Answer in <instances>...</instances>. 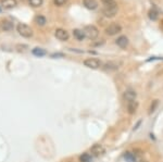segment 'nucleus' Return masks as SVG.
I'll list each match as a JSON object with an SVG mask.
<instances>
[{"mask_svg":"<svg viewBox=\"0 0 163 162\" xmlns=\"http://www.w3.org/2000/svg\"><path fill=\"white\" fill-rule=\"evenodd\" d=\"M17 32H19V34L22 35L23 37L30 38L33 36V30H32L28 25H26V24L20 23L17 25Z\"/></svg>","mask_w":163,"mask_h":162,"instance_id":"obj_1","label":"nucleus"},{"mask_svg":"<svg viewBox=\"0 0 163 162\" xmlns=\"http://www.w3.org/2000/svg\"><path fill=\"white\" fill-rule=\"evenodd\" d=\"M84 34L86 36L87 38H89V39H95V38L98 37V35H99V30L97 28L96 26H93V25H87L85 26L84 28Z\"/></svg>","mask_w":163,"mask_h":162,"instance_id":"obj_2","label":"nucleus"},{"mask_svg":"<svg viewBox=\"0 0 163 162\" xmlns=\"http://www.w3.org/2000/svg\"><path fill=\"white\" fill-rule=\"evenodd\" d=\"M84 65L89 69L96 70V69H99L101 67V61L96 59V58H88L84 61Z\"/></svg>","mask_w":163,"mask_h":162,"instance_id":"obj_3","label":"nucleus"},{"mask_svg":"<svg viewBox=\"0 0 163 162\" xmlns=\"http://www.w3.org/2000/svg\"><path fill=\"white\" fill-rule=\"evenodd\" d=\"M122 30V27L119 25V24H110L109 26L106 28V34L109 35V36H113V35H117V33H120Z\"/></svg>","mask_w":163,"mask_h":162,"instance_id":"obj_4","label":"nucleus"},{"mask_svg":"<svg viewBox=\"0 0 163 162\" xmlns=\"http://www.w3.org/2000/svg\"><path fill=\"white\" fill-rule=\"evenodd\" d=\"M104 151H106L104 147H103L102 145H100V144H95V145H93V147L90 148V152H91L93 155H96V157L103 155V153H104Z\"/></svg>","mask_w":163,"mask_h":162,"instance_id":"obj_5","label":"nucleus"},{"mask_svg":"<svg viewBox=\"0 0 163 162\" xmlns=\"http://www.w3.org/2000/svg\"><path fill=\"white\" fill-rule=\"evenodd\" d=\"M54 35H56V37H57L59 41H64L69 39V33H67L65 30H63V28H57Z\"/></svg>","mask_w":163,"mask_h":162,"instance_id":"obj_6","label":"nucleus"},{"mask_svg":"<svg viewBox=\"0 0 163 162\" xmlns=\"http://www.w3.org/2000/svg\"><path fill=\"white\" fill-rule=\"evenodd\" d=\"M138 106H139V103H138V101H136V100L128 101V103H127V112H128L130 114H134V113L137 111Z\"/></svg>","mask_w":163,"mask_h":162,"instance_id":"obj_7","label":"nucleus"},{"mask_svg":"<svg viewBox=\"0 0 163 162\" xmlns=\"http://www.w3.org/2000/svg\"><path fill=\"white\" fill-rule=\"evenodd\" d=\"M137 97V93L135 90H126L123 95V98L126 100V101H133V100H136Z\"/></svg>","mask_w":163,"mask_h":162,"instance_id":"obj_8","label":"nucleus"},{"mask_svg":"<svg viewBox=\"0 0 163 162\" xmlns=\"http://www.w3.org/2000/svg\"><path fill=\"white\" fill-rule=\"evenodd\" d=\"M13 23L11 22V21H8V20H4L1 22V24H0V28L2 30H4V32H10V30H13Z\"/></svg>","mask_w":163,"mask_h":162,"instance_id":"obj_9","label":"nucleus"},{"mask_svg":"<svg viewBox=\"0 0 163 162\" xmlns=\"http://www.w3.org/2000/svg\"><path fill=\"white\" fill-rule=\"evenodd\" d=\"M115 43H117V45L119 47L124 49V48H126L127 45H128V38H127L126 36H120V37L115 41Z\"/></svg>","mask_w":163,"mask_h":162,"instance_id":"obj_10","label":"nucleus"},{"mask_svg":"<svg viewBox=\"0 0 163 162\" xmlns=\"http://www.w3.org/2000/svg\"><path fill=\"white\" fill-rule=\"evenodd\" d=\"M17 4V0H1V6L4 9H12Z\"/></svg>","mask_w":163,"mask_h":162,"instance_id":"obj_11","label":"nucleus"},{"mask_svg":"<svg viewBox=\"0 0 163 162\" xmlns=\"http://www.w3.org/2000/svg\"><path fill=\"white\" fill-rule=\"evenodd\" d=\"M83 4L89 10H95L98 7V2L96 0H83Z\"/></svg>","mask_w":163,"mask_h":162,"instance_id":"obj_12","label":"nucleus"},{"mask_svg":"<svg viewBox=\"0 0 163 162\" xmlns=\"http://www.w3.org/2000/svg\"><path fill=\"white\" fill-rule=\"evenodd\" d=\"M117 8H104L103 9V14L106 15V17H114L115 13H117Z\"/></svg>","mask_w":163,"mask_h":162,"instance_id":"obj_13","label":"nucleus"},{"mask_svg":"<svg viewBox=\"0 0 163 162\" xmlns=\"http://www.w3.org/2000/svg\"><path fill=\"white\" fill-rule=\"evenodd\" d=\"M73 35L77 41H83L84 38L86 37L85 34H84V30H73Z\"/></svg>","mask_w":163,"mask_h":162,"instance_id":"obj_14","label":"nucleus"},{"mask_svg":"<svg viewBox=\"0 0 163 162\" xmlns=\"http://www.w3.org/2000/svg\"><path fill=\"white\" fill-rule=\"evenodd\" d=\"M104 8H117V4L114 0H102Z\"/></svg>","mask_w":163,"mask_h":162,"instance_id":"obj_15","label":"nucleus"},{"mask_svg":"<svg viewBox=\"0 0 163 162\" xmlns=\"http://www.w3.org/2000/svg\"><path fill=\"white\" fill-rule=\"evenodd\" d=\"M46 54L47 51L45 49H41V48H34L33 49V54L36 57H43Z\"/></svg>","mask_w":163,"mask_h":162,"instance_id":"obj_16","label":"nucleus"},{"mask_svg":"<svg viewBox=\"0 0 163 162\" xmlns=\"http://www.w3.org/2000/svg\"><path fill=\"white\" fill-rule=\"evenodd\" d=\"M124 158H125L126 162H136V157H135L132 152H125Z\"/></svg>","mask_w":163,"mask_h":162,"instance_id":"obj_17","label":"nucleus"},{"mask_svg":"<svg viewBox=\"0 0 163 162\" xmlns=\"http://www.w3.org/2000/svg\"><path fill=\"white\" fill-rule=\"evenodd\" d=\"M35 22H36L38 25H45L46 24V17H41V15H37L36 17H35Z\"/></svg>","mask_w":163,"mask_h":162,"instance_id":"obj_18","label":"nucleus"},{"mask_svg":"<svg viewBox=\"0 0 163 162\" xmlns=\"http://www.w3.org/2000/svg\"><path fill=\"white\" fill-rule=\"evenodd\" d=\"M30 1V4L32 7H40L43 4V0H28Z\"/></svg>","mask_w":163,"mask_h":162,"instance_id":"obj_19","label":"nucleus"},{"mask_svg":"<svg viewBox=\"0 0 163 162\" xmlns=\"http://www.w3.org/2000/svg\"><path fill=\"white\" fill-rule=\"evenodd\" d=\"M90 160V155L89 153H83L80 157V162H89Z\"/></svg>","mask_w":163,"mask_h":162,"instance_id":"obj_20","label":"nucleus"},{"mask_svg":"<svg viewBox=\"0 0 163 162\" xmlns=\"http://www.w3.org/2000/svg\"><path fill=\"white\" fill-rule=\"evenodd\" d=\"M149 17L151 19V20L156 21V19H158V12H156L154 9H152V10L149 11Z\"/></svg>","mask_w":163,"mask_h":162,"instance_id":"obj_21","label":"nucleus"},{"mask_svg":"<svg viewBox=\"0 0 163 162\" xmlns=\"http://www.w3.org/2000/svg\"><path fill=\"white\" fill-rule=\"evenodd\" d=\"M158 106H159V100H153L152 105H151V107H150V111H149L150 114H151L152 112L156 111V107H158Z\"/></svg>","mask_w":163,"mask_h":162,"instance_id":"obj_22","label":"nucleus"},{"mask_svg":"<svg viewBox=\"0 0 163 162\" xmlns=\"http://www.w3.org/2000/svg\"><path fill=\"white\" fill-rule=\"evenodd\" d=\"M56 6H63L67 2V0H53Z\"/></svg>","mask_w":163,"mask_h":162,"instance_id":"obj_23","label":"nucleus"},{"mask_svg":"<svg viewBox=\"0 0 163 162\" xmlns=\"http://www.w3.org/2000/svg\"><path fill=\"white\" fill-rule=\"evenodd\" d=\"M52 57H63V54H52Z\"/></svg>","mask_w":163,"mask_h":162,"instance_id":"obj_24","label":"nucleus"},{"mask_svg":"<svg viewBox=\"0 0 163 162\" xmlns=\"http://www.w3.org/2000/svg\"><path fill=\"white\" fill-rule=\"evenodd\" d=\"M139 162H148V161H147V160H140Z\"/></svg>","mask_w":163,"mask_h":162,"instance_id":"obj_25","label":"nucleus"}]
</instances>
